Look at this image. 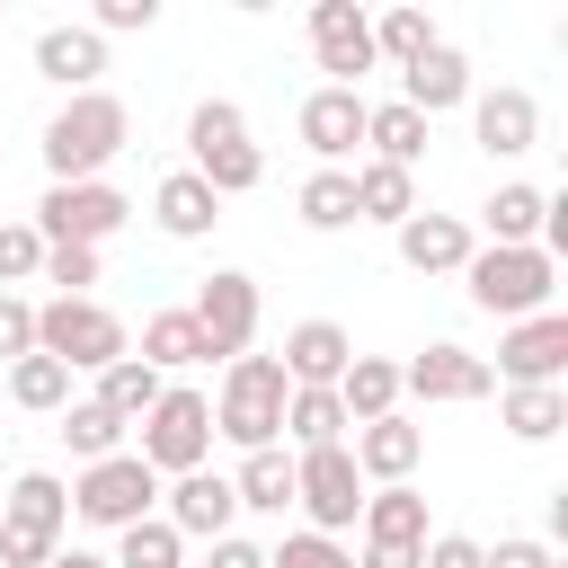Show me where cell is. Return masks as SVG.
<instances>
[{
    "label": "cell",
    "instance_id": "19",
    "mask_svg": "<svg viewBox=\"0 0 568 568\" xmlns=\"http://www.w3.org/2000/svg\"><path fill=\"white\" fill-rule=\"evenodd\" d=\"M470 222L462 213H408L399 222V266H417V275H462L470 266Z\"/></svg>",
    "mask_w": 568,
    "mask_h": 568
},
{
    "label": "cell",
    "instance_id": "20",
    "mask_svg": "<svg viewBox=\"0 0 568 568\" xmlns=\"http://www.w3.org/2000/svg\"><path fill=\"white\" fill-rule=\"evenodd\" d=\"M36 71H44L53 89L89 98L98 71H106V36H98V27H44V36H36Z\"/></svg>",
    "mask_w": 568,
    "mask_h": 568
},
{
    "label": "cell",
    "instance_id": "18",
    "mask_svg": "<svg viewBox=\"0 0 568 568\" xmlns=\"http://www.w3.org/2000/svg\"><path fill=\"white\" fill-rule=\"evenodd\" d=\"M364 106H373L364 89H311V98H302V142L320 151V169H337V160L364 142Z\"/></svg>",
    "mask_w": 568,
    "mask_h": 568
},
{
    "label": "cell",
    "instance_id": "15",
    "mask_svg": "<svg viewBox=\"0 0 568 568\" xmlns=\"http://www.w3.org/2000/svg\"><path fill=\"white\" fill-rule=\"evenodd\" d=\"M231 515H240V497H231V479H222V470H186V479H169L160 524H169L178 541H222V532H231Z\"/></svg>",
    "mask_w": 568,
    "mask_h": 568
},
{
    "label": "cell",
    "instance_id": "24",
    "mask_svg": "<svg viewBox=\"0 0 568 568\" xmlns=\"http://www.w3.org/2000/svg\"><path fill=\"white\" fill-rule=\"evenodd\" d=\"M479 222H488V248H532V240H541V222H550V195H541V186H524V178H506V186L479 204Z\"/></svg>",
    "mask_w": 568,
    "mask_h": 568
},
{
    "label": "cell",
    "instance_id": "33",
    "mask_svg": "<svg viewBox=\"0 0 568 568\" xmlns=\"http://www.w3.org/2000/svg\"><path fill=\"white\" fill-rule=\"evenodd\" d=\"M9 399L36 408V417H62V408H71V373H62L53 355H18V364H9Z\"/></svg>",
    "mask_w": 568,
    "mask_h": 568
},
{
    "label": "cell",
    "instance_id": "12",
    "mask_svg": "<svg viewBox=\"0 0 568 568\" xmlns=\"http://www.w3.org/2000/svg\"><path fill=\"white\" fill-rule=\"evenodd\" d=\"M488 373H497L506 390H559V373H568V320H559V311H532V320H515Z\"/></svg>",
    "mask_w": 568,
    "mask_h": 568
},
{
    "label": "cell",
    "instance_id": "40",
    "mask_svg": "<svg viewBox=\"0 0 568 568\" xmlns=\"http://www.w3.org/2000/svg\"><path fill=\"white\" fill-rule=\"evenodd\" d=\"M27 275H44V240L36 222H0V284H27Z\"/></svg>",
    "mask_w": 568,
    "mask_h": 568
},
{
    "label": "cell",
    "instance_id": "16",
    "mask_svg": "<svg viewBox=\"0 0 568 568\" xmlns=\"http://www.w3.org/2000/svg\"><path fill=\"white\" fill-rule=\"evenodd\" d=\"M284 382L293 390H337V373L355 364V337L337 328V320H302V328H284Z\"/></svg>",
    "mask_w": 568,
    "mask_h": 568
},
{
    "label": "cell",
    "instance_id": "42",
    "mask_svg": "<svg viewBox=\"0 0 568 568\" xmlns=\"http://www.w3.org/2000/svg\"><path fill=\"white\" fill-rule=\"evenodd\" d=\"M18 355H36V302L0 293V364H18Z\"/></svg>",
    "mask_w": 568,
    "mask_h": 568
},
{
    "label": "cell",
    "instance_id": "35",
    "mask_svg": "<svg viewBox=\"0 0 568 568\" xmlns=\"http://www.w3.org/2000/svg\"><path fill=\"white\" fill-rule=\"evenodd\" d=\"M106 568H186V541H178L160 515H142V524L115 532V559H106Z\"/></svg>",
    "mask_w": 568,
    "mask_h": 568
},
{
    "label": "cell",
    "instance_id": "2",
    "mask_svg": "<svg viewBox=\"0 0 568 568\" xmlns=\"http://www.w3.org/2000/svg\"><path fill=\"white\" fill-rule=\"evenodd\" d=\"M284 364L275 355H231V373H222V390H213V435H231L240 453H266L275 435H284Z\"/></svg>",
    "mask_w": 568,
    "mask_h": 568
},
{
    "label": "cell",
    "instance_id": "22",
    "mask_svg": "<svg viewBox=\"0 0 568 568\" xmlns=\"http://www.w3.org/2000/svg\"><path fill=\"white\" fill-rule=\"evenodd\" d=\"M346 453H355V470H364V479H382V488H399V479H408V470L426 462V435H417V426H408V417L390 408V417H373V426H355V444H346Z\"/></svg>",
    "mask_w": 568,
    "mask_h": 568
},
{
    "label": "cell",
    "instance_id": "44",
    "mask_svg": "<svg viewBox=\"0 0 568 568\" xmlns=\"http://www.w3.org/2000/svg\"><path fill=\"white\" fill-rule=\"evenodd\" d=\"M62 541H44V532H27V524H0V568H44Z\"/></svg>",
    "mask_w": 568,
    "mask_h": 568
},
{
    "label": "cell",
    "instance_id": "41",
    "mask_svg": "<svg viewBox=\"0 0 568 568\" xmlns=\"http://www.w3.org/2000/svg\"><path fill=\"white\" fill-rule=\"evenodd\" d=\"M44 284H62V302H89V284H98V248H44Z\"/></svg>",
    "mask_w": 568,
    "mask_h": 568
},
{
    "label": "cell",
    "instance_id": "47",
    "mask_svg": "<svg viewBox=\"0 0 568 568\" xmlns=\"http://www.w3.org/2000/svg\"><path fill=\"white\" fill-rule=\"evenodd\" d=\"M204 568H266V550H257V541H240V532H222Z\"/></svg>",
    "mask_w": 568,
    "mask_h": 568
},
{
    "label": "cell",
    "instance_id": "39",
    "mask_svg": "<svg viewBox=\"0 0 568 568\" xmlns=\"http://www.w3.org/2000/svg\"><path fill=\"white\" fill-rule=\"evenodd\" d=\"M266 568H355V550L328 541V532H284V541L266 550Z\"/></svg>",
    "mask_w": 568,
    "mask_h": 568
},
{
    "label": "cell",
    "instance_id": "36",
    "mask_svg": "<svg viewBox=\"0 0 568 568\" xmlns=\"http://www.w3.org/2000/svg\"><path fill=\"white\" fill-rule=\"evenodd\" d=\"M426 44H435V18H426V9H382V18H373V62H399V71H408Z\"/></svg>",
    "mask_w": 568,
    "mask_h": 568
},
{
    "label": "cell",
    "instance_id": "27",
    "mask_svg": "<svg viewBox=\"0 0 568 568\" xmlns=\"http://www.w3.org/2000/svg\"><path fill=\"white\" fill-rule=\"evenodd\" d=\"M355 178V222H408L417 213V169H382V160H364V169H346Z\"/></svg>",
    "mask_w": 568,
    "mask_h": 568
},
{
    "label": "cell",
    "instance_id": "5",
    "mask_svg": "<svg viewBox=\"0 0 568 568\" xmlns=\"http://www.w3.org/2000/svg\"><path fill=\"white\" fill-rule=\"evenodd\" d=\"M36 355H53L62 373H106L115 355H133V337H124V320L106 311V302H44L36 311Z\"/></svg>",
    "mask_w": 568,
    "mask_h": 568
},
{
    "label": "cell",
    "instance_id": "26",
    "mask_svg": "<svg viewBox=\"0 0 568 568\" xmlns=\"http://www.w3.org/2000/svg\"><path fill=\"white\" fill-rule=\"evenodd\" d=\"M0 524H27V532H44V541H62V524H71V488H62L53 470H18V488L0 497Z\"/></svg>",
    "mask_w": 568,
    "mask_h": 568
},
{
    "label": "cell",
    "instance_id": "1",
    "mask_svg": "<svg viewBox=\"0 0 568 568\" xmlns=\"http://www.w3.org/2000/svg\"><path fill=\"white\" fill-rule=\"evenodd\" d=\"M124 142H133L124 98L89 89V98H71V106L44 124V169H53V186H80V178H106V160H115Z\"/></svg>",
    "mask_w": 568,
    "mask_h": 568
},
{
    "label": "cell",
    "instance_id": "9",
    "mask_svg": "<svg viewBox=\"0 0 568 568\" xmlns=\"http://www.w3.org/2000/svg\"><path fill=\"white\" fill-rule=\"evenodd\" d=\"M293 506L311 515L302 532H346L355 515H364V470H355V453L346 444H320V453H293Z\"/></svg>",
    "mask_w": 568,
    "mask_h": 568
},
{
    "label": "cell",
    "instance_id": "30",
    "mask_svg": "<svg viewBox=\"0 0 568 568\" xmlns=\"http://www.w3.org/2000/svg\"><path fill=\"white\" fill-rule=\"evenodd\" d=\"M160 390H169V382H160V373H151L142 355H115V364L98 373V408H106V417H124V426H142Z\"/></svg>",
    "mask_w": 568,
    "mask_h": 568
},
{
    "label": "cell",
    "instance_id": "4",
    "mask_svg": "<svg viewBox=\"0 0 568 568\" xmlns=\"http://www.w3.org/2000/svg\"><path fill=\"white\" fill-rule=\"evenodd\" d=\"M186 169H195L213 195H248V186L266 178V160H257V142H248V115H240L231 98H204V106L186 115Z\"/></svg>",
    "mask_w": 568,
    "mask_h": 568
},
{
    "label": "cell",
    "instance_id": "6",
    "mask_svg": "<svg viewBox=\"0 0 568 568\" xmlns=\"http://www.w3.org/2000/svg\"><path fill=\"white\" fill-rule=\"evenodd\" d=\"M160 479H186V470H204V453H213V399L204 390H186V382H169L160 399H151V417H142V444H133Z\"/></svg>",
    "mask_w": 568,
    "mask_h": 568
},
{
    "label": "cell",
    "instance_id": "34",
    "mask_svg": "<svg viewBox=\"0 0 568 568\" xmlns=\"http://www.w3.org/2000/svg\"><path fill=\"white\" fill-rule=\"evenodd\" d=\"M293 204H302L311 231H346V222H355V178H346V169H311Z\"/></svg>",
    "mask_w": 568,
    "mask_h": 568
},
{
    "label": "cell",
    "instance_id": "7",
    "mask_svg": "<svg viewBox=\"0 0 568 568\" xmlns=\"http://www.w3.org/2000/svg\"><path fill=\"white\" fill-rule=\"evenodd\" d=\"M151 506H160V470H151L142 453H106V462H89V470L71 479V515H80V524H98V532L142 524Z\"/></svg>",
    "mask_w": 568,
    "mask_h": 568
},
{
    "label": "cell",
    "instance_id": "23",
    "mask_svg": "<svg viewBox=\"0 0 568 568\" xmlns=\"http://www.w3.org/2000/svg\"><path fill=\"white\" fill-rule=\"evenodd\" d=\"M151 222H160L169 240H204V231L222 222V195H213L195 169H169V178L151 186Z\"/></svg>",
    "mask_w": 568,
    "mask_h": 568
},
{
    "label": "cell",
    "instance_id": "45",
    "mask_svg": "<svg viewBox=\"0 0 568 568\" xmlns=\"http://www.w3.org/2000/svg\"><path fill=\"white\" fill-rule=\"evenodd\" d=\"M151 18H160V0H98L89 27H98V36H133V27H151Z\"/></svg>",
    "mask_w": 568,
    "mask_h": 568
},
{
    "label": "cell",
    "instance_id": "28",
    "mask_svg": "<svg viewBox=\"0 0 568 568\" xmlns=\"http://www.w3.org/2000/svg\"><path fill=\"white\" fill-rule=\"evenodd\" d=\"M364 142H373L382 169H417V160H426V115L399 106V98H390V106H364Z\"/></svg>",
    "mask_w": 568,
    "mask_h": 568
},
{
    "label": "cell",
    "instance_id": "48",
    "mask_svg": "<svg viewBox=\"0 0 568 568\" xmlns=\"http://www.w3.org/2000/svg\"><path fill=\"white\" fill-rule=\"evenodd\" d=\"M44 568H106V559H98V550H53Z\"/></svg>",
    "mask_w": 568,
    "mask_h": 568
},
{
    "label": "cell",
    "instance_id": "32",
    "mask_svg": "<svg viewBox=\"0 0 568 568\" xmlns=\"http://www.w3.org/2000/svg\"><path fill=\"white\" fill-rule=\"evenodd\" d=\"M231 497H240V506H257V515H284V506H293V453H275V444H266V453H248V462H240V479H231Z\"/></svg>",
    "mask_w": 568,
    "mask_h": 568
},
{
    "label": "cell",
    "instance_id": "37",
    "mask_svg": "<svg viewBox=\"0 0 568 568\" xmlns=\"http://www.w3.org/2000/svg\"><path fill=\"white\" fill-rule=\"evenodd\" d=\"M62 444H71L80 462H106V453H124V417H106L98 399H71V408H62Z\"/></svg>",
    "mask_w": 568,
    "mask_h": 568
},
{
    "label": "cell",
    "instance_id": "31",
    "mask_svg": "<svg viewBox=\"0 0 568 568\" xmlns=\"http://www.w3.org/2000/svg\"><path fill=\"white\" fill-rule=\"evenodd\" d=\"M284 435H293L302 453L346 444V408H337V390H284Z\"/></svg>",
    "mask_w": 568,
    "mask_h": 568
},
{
    "label": "cell",
    "instance_id": "10",
    "mask_svg": "<svg viewBox=\"0 0 568 568\" xmlns=\"http://www.w3.org/2000/svg\"><path fill=\"white\" fill-rule=\"evenodd\" d=\"M186 320L204 328V364L222 355H248L257 346V275H240V266H213L204 284H195V302H186Z\"/></svg>",
    "mask_w": 568,
    "mask_h": 568
},
{
    "label": "cell",
    "instance_id": "25",
    "mask_svg": "<svg viewBox=\"0 0 568 568\" xmlns=\"http://www.w3.org/2000/svg\"><path fill=\"white\" fill-rule=\"evenodd\" d=\"M337 408H346V426L390 417V408H399V364H390V355H355V364L337 373Z\"/></svg>",
    "mask_w": 568,
    "mask_h": 568
},
{
    "label": "cell",
    "instance_id": "13",
    "mask_svg": "<svg viewBox=\"0 0 568 568\" xmlns=\"http://www.w3.org/2000/svg\"><path fill=\"white\" fill-rule=\"evenodd\" d=\"M311 53H320L328 89H355L373 71V18L355 0H311Z\"/></svg>",
    "mask_w": 568,
    "mask_h": 568
},
{
    "label": "cell",
    "instance_id": "17",
    "mask_svg": "<svg viewBox=\"0 0 568 568\" xmlns=\"http://www.w3.org/2000/svg\"><path fill=\"white\" fill-rule=\"evenodd\" d=\"M470 133H479L488 160H524V151L541 142V106H532V89H488V98H470Z\"/></svg>",
    "mask_w": 568,
    "mask_h": 568
},
{
    "label": "cell",
    "instance_id": "11",
    "mask_svg": "<svg viewBox=\"0 0 568 568\" xmlns=\"http://www.w3.org/2000/svg\"><path fill=\"white\" fill-rule=\"evenodd\" d=\"M355 524H364V559L355 568H417L426 559V497L408 479L399 488H373Z\"/></svg>",
    "mask_w": 568,
    "mask_h": 568
},
{
    "label": "cell",
    "instance_id": "46",
    "mask_svg": "<svg viewBox=\"0 0 568 568\" xmlns=\"http://www.w3.org/2000/svg\"><path fill=\"white\" fill-rule=\"evenodd\" d=\"M417 568H479V541L470 532H426V559Z\"/></svg>",
    "mask_w": 568,
    "mask_h": 568
},
{
    "label": "cell",
    "instance_id": "21",
    "mask_svg": "<svg viewBox=\"0 0 568 568\" xmlns=\"http://www.w3.org/2000/svg\"><path fill=\"white\" fill-rule=\"evenodd\" d=\"M462 98H470V62H462V53L435 36V44H426V53L399 71V106H417V115L435 124V115H444V106H462Z\"/></svg>",
    "mask_w": 568,
    "mask_h": 568
},
{
    "label": "cell",
    "instance_id": "8",
    "mask_svg": "<svg viewBox=\"0 0 568 568\" xmlns=\"http://www.w3.org/2000/svg\"><path fill=\"white\" fill-rule=\"evenodd\" d=\"M124 222H133V204H124V186H106V178L44 186V204H36V240H44V248H98V240H115Z\"/></svg>",
    "mask_w": 568,
    "mask_h": 568
},
{
    "label": "cell",
    "instance_id": "14",
    "mask_svg": "<svg viewBox=\"0 0 568 568\" xmlns=\"http://www.w3.org/2000/svg\"><path fill=\"white\" fill-rule=\"evenodd\" d=\"M488 390H497L488 355H470V346H453V337L399 364V399H488Z\"/></svg>",
    "mask_w": 568,
    "mask_h": 568
},
{
    "label": "cell",
    "instance_id": "29",
    "mask_svg": "<svg viewBox=\"0 0 568 568\" xmlns=\"http://www.w3.org/2000/svg\"><path fill=\"white\" fill-rule=\"evenodd\" d=\"M142 364L169 382V373H186V364H204V328L186 320V311H151L142 320Z\"/></svg>",
    "mask_w": 568,
    "mask_h": 568
},
{
    "label": "cell",
    "instance_id": "38",
    "mask_svg": "<svg viewBox=\"0 0 568 568\" xmlns=\"http://www.w3.org/2000/svg\"><path fill=\"white\" fill-rule=\"evenodd\" d=\"M559 426H568V390H506V435L550 444Z\"/></svg>",
    "mask_w": 568,
    "mask_h": 568
},
{
    "label": "cell",
    "instance_id": "3",
    "mask_svg": "<svg viewBox=\"0 0 568 568\" xmlns=\"http://www.w3.org/2000/svg\"><path fill=\"white\" fill-rule=\"evenodd\" d=\"M462 284H470V311H488V320H532V311H550V293H559V257H541V248H470Z\"/></svg>",
    "mask_w": 568,
    "mask_h": 568
},
{
    "label": "cell",
    "instance_id": "43",
    "mask_svg": "<svg viewBox=\"0 0 568 568\" xmlns=\"http://www.w3.org/2000/svg\"><path fill=\"white\" fill-rule=\"evenodd\" d=\"M479 568H559V550L532 541V532H506L497 550H479Z\"/></svg>",
    "mask_w": 568,
    "mask_h": 568
}]
</instances>
